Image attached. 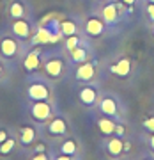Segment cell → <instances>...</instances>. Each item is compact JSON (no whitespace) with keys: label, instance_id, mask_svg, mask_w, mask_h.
I'll return each instance as SVG.
<instances>
[{"label":"cell","instance_id":"d6986e66","mask_svg":"<svg viewBox=\"0 0 154 160\" xmlns=\"http://www.w3.org/2000/svg\"><path fill=\"white\" fill-rule=\"evenodd\" d=\"M101 16H103V22L106 23V25H114L119 20V9H117L115 4H108L101 11Z\"/></svg>","mask_w":154,"mask_h":160},{"label":"cell","instance_id":"30bf717a","mask_svg":"<svg viewBox=\"0 0 154 160\" xmlns=\"http://www.w3.org/2000/svg\"><path fill=\"white\" fill-rule=\"evenodd\" d=\"M97 107H99V112L103 116H108L112 119L119 118V103H117V100L114 96H108V94L103 96L99 100V103H97Z\"/></svg>","mask_w":154,"mask_h":160},{"label":"cell","instance_id":"83f0119b","mask_svg":"<svg viewBox=\"0 0 154 160\" xmlns=\"http://www.w3.org/2000/svg\"><path fill=\"white\" fill-rule=\"evenodd\" d=\"M29 160H51V158L48 155V151H46V153H32V157Z\"/></svg>","mask_w":154,"mask_h":160},{"label":"cell","instance_id":"d6a6232c","mask_svg":"<svg viewBox=\"0 0 154 160\" xmlns=\"http://www.w3.org/2000/svg\"><path fill=\"white\" fill-rule=\"evenodd\" d=\"M149 142H151V148L154 149V133H152V135H151V141H149Z\"/></svg>","mask_w":154,"mask_h":160},{"label":"cell","instance_id":"9a60e30c","mask_svg":"<svg viewBox=\"0 0 154 160\" xmlns=\"http://www.w3.org/2000/svg\"><path fill=\"white\" fill-rule=\"evenodd\" d=\"M105 149H106V153L112 155V157H119L122 151H124V142H122V137H110L105 141Z\"/></svg>","mask_w":154,"mask_h":160},{"label":"cell","instance_id":"5bb4252c","mask_svg":"<svg viewBox=\"0 0 154 160\" xmlns=\"http://www.w3.org/2000/svg\"><path fill=\"white\" fill-rule=\"evenodd\" d=\"M105 25L106 23L99 20V18H89L85 22V32L87 36H91V38H97V36H101L105 32Z\"/></svg>","mask_w":154,"mask_h":160},{"label":"cell","instance_id":"f1b7e54d","mask_svg":"<svg viewBox=\"0 0 154 160\" xmlns=\"http://www.w3.org/2000/svg\"><path fill=\"white\" fill-rule=\"evenodd\" d=\"M76 157H69V155H62V153H57L51 157V160H74Z\"/></svg>","mask_w":154,"mask_h":160},{"label":"cell","instance_id":"cb8c5ba5","mask_svg":"<svg viewBox=\"0 0 154 160\" xmlns=\"http://www.w3.org/2000/svg\"><path fill=\"white\" fill-rule=\"evenodd\" d=\"M82 43H83V41H82V38L80 36H69V38H66V50H73V48H76V46L78 45H82Z\"/></svg>","mask_w":154,"mask_h":160},{"label":"cell","instance_id":"4316f807","mask_svg":"<svg viewBox=\"0 0 154 160\" xmlns=\"http://www.w3.org/2000/svg\"><path fill=\"white\" fill-rule=\"evenodd\" d=\"M143 128L154 133V116H149V118H145V121H143Z\"/></svg>","mask_w":154,"mask_h":160},{"label":"cell","instance_id":"277c9868","mask_svg":"<svg viewBox=\"0 0 154 160\" xmlns=\"http://www.w3.org/2000/svg\"><path fill=\"white\" fill-rule=\"evenodd\" d=\"M27 114L35 125H46L55 116V107L51 102H30L27 105Z\"/></svg>","mask_w":154,"mask_h":160},{"label":"cell","instance_id":"7a4b0ae2","mask_svg":"<svg viewBox=\"0 0 154 160\" xmlns=\"http://www.w3.org/2000/svg\"><path fill=\"white\" fill-rule=\"evenodd\" d=\"M0 55L11 62H16L20 57L25 55L23 41H20L11 32H0Z\"/></svg>","mask_w":154,"mask_h":160},{"label":"cell","instance_id":"8992f818","mask_svg":"<svg viewBox=\"0 0 154 160\" xmlns=\"http://www.w3.org/2000/svg\"><path fill=\"white\" fill-rule=\"evenodd\" d=\"M62 39V34H57L53 32L50 27L46 25H39L35 29L34 36L30 38V46H43V45H51V43H57V41Z\"/></svg>","mask_w":154,"mask_h":160},{"label":"cell","instance_id":"836d02e7","mask_svg":"<svg viewBox=\"0 0 154 160\" xmlns=\"http://www.w3.org/2000/svg\"><path fill=\"white\" fill-rule=\"evenodd\" d=\"M143 160H152V158H143Z\"/></svg>","mask_w":154,"mask_h":160},{"label":"cell","instance_id":"1f68e13d","mask_svg":"<svg viewBox=\"0 0 154 160\" xmlns=\"http://www.w3.org/2000/svg\"><path fill=\"white\" fill-rule=\"evenodd\" d=\"M120 2H124L126 6H131V4H135L137 0H120Z\"/></svg>","mask_w":154,"mask_h":160},{"label":"cell","instance_id":"3957f363","mask_svg":"<svg viewBox=\"0 0 154 160\" xmlns=\"http://www.w3.org/2000/svg\"><path fill=\"white\" fill-rule=\"evenodd\" d=\"M66 69H68V64H66V59L60 53L50 52V53L43 55V71L48 78L60 80L66 75Z\"/></svg>","mask_w":154,"mask_h":160},{"label":"cell","instance_id":"ba28073f","mask_svg":"<svg viewBox=\"0 0 154 160\" xmlns=\"http://www.w3.org/2000/svg\"><path fill=\"white\" fill-rule=\"evenodd\" d=\"M12 36H16L20 41L23 43H27L30 41V38L34 36V27H32V23L27 20V18H20V20H12L11 22V27H9Z\"/></svg>","mask_w":154,"mask_h":160},{"label":"cell","instance_id":"8fae6325","mask_svg":"<svg viewBox=\"0 0 154 160\" xmlns=\"http://www.w3.org/2000/svg\"><path fill=\"white\" fill-rule=\"evenodd\" d=\"M74 77L80 82H92L94 77H96V66H94V62L85 61V62L78 64V68L74 71Z\"/></svg>","mask_w":154,"mask_h":160},{"label":"cell","instance_id":"e575fe53","mask_svg":"<svg viewBox=\"0 0 154 160\" xmlns=\"http://www.w3.org/2000/svg\"><path fill=\"white\" fill-rule=\"evenodd\" d=\"M149 2H154V0H149Z\"/></svg>","mask_w":154,"mask_h":160},{"label":"cell","instance_id":"603a6c76","mask_svg":"<svg viewBox=\"0 0 154 160\" xmlns=\"http://www.w3.org/2000/svg\"><path fill=\"white\" fill-rule=\"evenodd\" d=\"M11 69H12V62L0 55V84L6 82V78L11 75Z\"/></svg>","mask_w":154,"mask_h":160},{"label":"cell","instance_id":"e0dca14e","mask_svg":"<svg viewBox=\"0 0 154 160\" xmlns=\"http://www.w3.org/2000/svg\"><path fill=\"white\" fill-rule=\"evenodd\" d=\"M69 59H71L73 64H82V62H85V61H89V50H87V46L82 43L76 48L69 50Z\"/></svg>","mask_w":154,"mask_h":160},{"label":"cell","instance_id":"52a82bcc","mask_svg":"<svg viewBox=\"0 0 154 160\" xmlns=\"http://www.w3.org/2000/svg\"><path fill=\"white\" fill-rule=\"evenodd\" d=\"M16 139H18V144L21 148H32V144L39 139V130L32 123H25V125H21L18 128Z\"/></svg>","mask_w":154,"mask_h":160},{"label":"cell","instance_id":"ffe728a7","mask_svg":"<svg viewBox=\"0 0 154 160\" xmlns=\"http://www.w3.org/2000/svg\"><path fill=\"white\" fill-rule=\"evenodd\" d=\"M110 71L114 75H119V77H128L129 71H131V61L129 59H120L115 64L110 66Z\"/></svg>","mask_w":154,"mask_h":160},{"label":"cell","instance_id":"484cf974","mask_svg":"<svg viewBox=\"0 0 154 160\" xmlns=\"http://www.w3.org/2000/svg\"><path fill=\"white\" fill-rule=\"evenodd\" d=\"M11 135L12 133H11V130H9L7 126H0V144L4 142V141H7Z\"/></svg>","mask_w":154,"mask_h":160},{"label":"cell","instance_id":"2e32d148","mask_svg":"<svg viewBox=\"0 0 154 160\" xmlns=\"http://www.w3.org/2000/svg\"><path fill=\"white\" fill-rule=\"evenodd\" d=\"M96 125L97 128H99V132H101L105 137H108V135H114L115 133V121L112 119V118H108V116H103V118H97L96 119Z\"/></svg>","mask_w":154,"mask_h":160},{"label":"cell","instance_id":"f546056e","mask_svg":"<svg viewBox=\"0 0 154 160\" xmlns=\"http://www.w3.org/2000/svg\"><path fill=\"white\" fill-rule=\"evenodd\" d=\"M147 14H149V18L154 22V2H149L147 4Z\"/></svg>","mask_w":154,"mask_h":160},{"label":"cell","instance_id":"d4e9b609","mask_svg":"<svg viewBox=\"0 0 154 160\" xmlns=\"http://www.w3.org/2000/svg\"><path fill=\"white\" fill-rule=\"evenodd\" d=\"M48 151V146H46L44 141H35L34 144H32V153H46Z\"/></svg>","mask_w":154,"mask_h":160},{"label":"cell","instance_id":"7c38bea8","mask_svg":"<svg viewBox=\"0 0 154 160\" xmlns=\"http://www.w3.org/2000/svg\"><path fill=\"white\" fill-rule=\"evenodd\" d=\"M80 151V146H78V141L73 137H64L60 141V144L57 146V153L62 155H69V157H76Z\"/></svg>","mask_w":154,"mask_h":160},{"label":"cell","instance_id":"4fadbf2b","mask_svg":"<svg viewBox=\"0 0 154 160\" xmlns=\"http://www.w3.org/2000/svg\"><path fill=\"white\" fill-rule=\"evenodd\" d=\"M78 100H80L83 105H87V107H92L94 103L97 102V89L92 86H83L78 91Z\"/></svg>","mask_w":154,"mask_h":160},{"label":"cell","instance_id":"9c48e42d","mask_svg":"<svg viewBox=\"0 0 154 160\" xmlns=\"http://www.w3.org/2000/svg\"><path fill=\"white\" fill-rule=\"evenodd\" d=\"M69 132V125H68V119L64 116H53L48 123H46V133L50 137H55V139H60V137H66Z\"/></svg>","mask_w":154,"mask_h":160},{"label":"cell","instance_id":"5b68a950","mask_svg":"<svg viewBox=\"0 0 154 160\" xmlns=\"http://www.w3.org/2000/svg\"><path fill=\"white\" fill-rule=\"evenodd\" d=\"M43 55H44V52L41 50V46H32V48L21 57L23 69L29 75H35L41 68H43Z\"/></svg>","mask_w":154,"mask_h":160},{"label":"cell","instance_id":"6da1fadb","mask_svg":"<svg viewBox=\"0 0 154 160\" xmlns=\"http://www.w3.org/2000/svg\"><path fill=\"white\" fill-rule=\"evenodd\" d=\"M51 89L50 82L44 80L43 77H35L30 75L27 78V86H25V94L29 102H51Z\"/></svg>","mask_w":154,"mask_h":160},{"label":"cell","instance_id":"4dcf8cb0","mask_svg":"<svg viewBox=\"0 0 154 160\" xmlns=\"http://www.w3.org/2000/svg\"><path fill=\"white\" fill-rule=\"evenodd\" d=\"M114 135H119V137H122V135H124V126L122 125H117L115 126V133Z\"/></svg>","mask_w":154,"mask_h":160},{"label":"cell","instance_id":"44dd1931","mask_svg":"<svg viewBox=\"0 0 154 160\" xmlns=\"http://www.w3.org/2000/svg\"><path fill=\"white\" fill-rule=\"evenodd\" d=\"M16 148H18V139L12 133L7 141H4V142L0 144V157H9V155H12L16 151Z\"/></svg>","mask_w":154,"mask_h":160},{"label":"cell","instance_id":"7402d4cb","mask_svg":"<svg viewBox=\"0 0 154 160\" xmlns=\"http://www.w3.org/2000/svg\"><path fill=\"white\" fill-rule=\"evenodd\" d=\"M60 32H62L64 38H69V36H74L78 34V25L71 20H64L60 22Z\"/></svg>","mask_w":154,"mask_h":160},{"label":"cell","instance_id":"ac0fdd59","mask_svg":"<svg viewBox=\"0 0 154 160\" xmlns=\"http://www.w3.org/2000/svg\"><path fill=\"white\" fill-rule=\"evenodd\" d=\"M21 0H12L9 4V16L11 20H20V18H27V9Z\"/></svg>","mask_w":154,"mask_h":160}]
</instances>
